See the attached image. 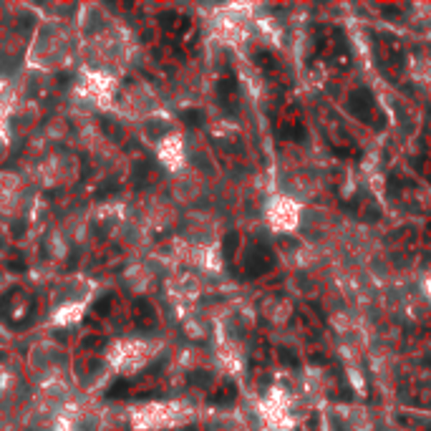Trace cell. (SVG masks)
I'll return each instance as SVG.
<instances>
[{
    "label": "cell",
    "instance_id": "cell-5",
    "mask_svg": "<svg viewBox=\"0 0 431 431\" xmlns=\"http://www.w3.org/2000/svg\"><path fill=\"white\" fill-rule=\"evenodd\" d=\"M154 348L146 340H116L106 351V366L116 373H134L149 363Z\"/></svg>",
    "mask_w": 431,
    "mask_h": 431
},
{
    "label": "cell",
    "instance_id": "cell-4",
    "mask_svg": "<svg viewBox=\"0 0 431 431\" xmlns=\"http://www.w3.org/2000/svg\"><path fill=\"white\" fill-rule=\"evenodd\" d=\"M33 204V184L11 169L0 171V217H23Z\"/></svg>",
    "mask_w": 431,
    "mask_h": 431
},
{
    "label": "cell",
    "instance_id": "cell-6",
    "mask_svg": "<svg viewBox=\"0 0 431 431\" xmlns=\"http://www.w3.org/2000/svg\"><path fill=\"white\" fill-rule=\"evenodd\" d=\"M36 177L43 179L46 184H68V182H73L78 177V161L71 154L53 151L46 159H41V164L36 169Z\"/></svg>",
    "mask_w": 431,
    "mask_h": 431
},
{
    "label": "cell",
    "instance_id": "cell-2",
    "mask_svg": "<svg viewBox=\"0 0 431 431\" xmlns=\"http://www.w3.org/2000/svg\"><path fill=\"white\" fill-rule=\"evenodd\" d=\"M78 61V33L73 21L63 18H43L38 21L28 48H26V66L33 71L53 73L63 71Z\"/></svg>",
    "mask_w": 431,
    "mask_h": 431
},
{
    "label": "cell",
    "instance_id": "cell-7",
    "mask_svg": "<svg viewBox=\"0 0 431 431\" xmlns=\"http://www.w3.org/2000/svg\"><path fill=\"white\" fill-rule=\"evenodd\" d=\"M51 431H78V428H76V423H73L71 418L58 416V418L53 421V428H51Z\"/></svg>",
    "mask_w": 431,
    "mask_h": 431
},
{
    "label": "cell",
    "instance_id": "cell-3",
    "mask_svg": "<svg viewBox=\"0 0 431 431\" xmlns=\"http://www.w3.org/2000/svg\"><path fill=\"white\" fill-rule=\"evenodd\" d=\"M94 290L96 285L86 278H68V280H61L53 290V298H51V308H53V320L56 325H71L76 323L89 300L94 298Z\"/></svg>",
    "mask_w": 431,
    "mask_h": 431
},
{
    "label": "cell",
    "instance_id": "cell-1",
    "mask_svg": "<svg viewBox=\"0 0 431 431\" xmlns=\"http://www.w3.org/2000/svg\"><path fill=\"white\" fill-rule=\"evenodd\" d=\"M76 33H78V61L81 71H94L119 78L129 58V36L116 18L101 6H81Z\"/></svg>",
    "mask_w": 431,
    "mask_h": 431
}]
</instances>
